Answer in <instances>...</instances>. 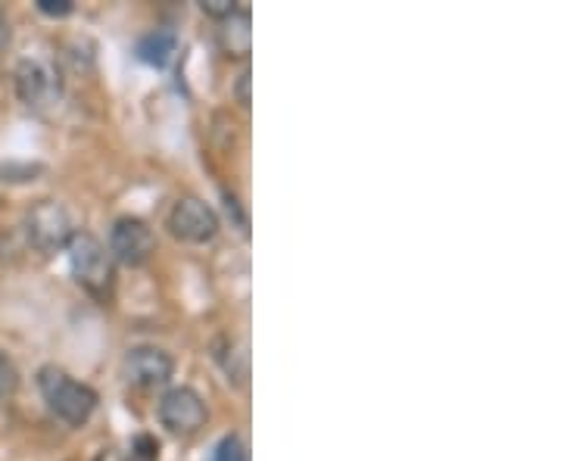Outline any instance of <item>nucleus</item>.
Wrapping results in <instances>:
<instances>
[{
    "label": "nucleus",
    "mask_w": 561,
    "mask_h": 461,
    "mask_svg": "<svg viewBox=\"0 0 561 461\" xmlns=\"http://www.w3.org/2000/svg\"><path fill=\"white\" fill-rule=\"evenodd\" d=\"M38 390L47 402V409L69 427H82L97 409V393L88 384H78L57 365H44L38 371Z\"/></svg>",
    "instance_id": "obj_1"
},
{
    "label": "nucleus",
    "mask_w": 561,
    "mask_h": 461,
    "mask_svg": "<svg viewBox=\"0 0 561 461\" xmlns=\"http://www.w3.org/2000/svg\"><path fill=\"white\" fill-rule=\"evenodd\" d=\"M72 278L94 296L113 290V256L91 231H75L66 243Z\"/></svg>",
    "instance_id": "obj_2"
},
{
    "label": "nucleus",
    "mask_w": 561,
    "mask_h": 461,
    "mask_svg": "<svg viewBox=\"0 0 561 461\" xmlns=\"http://www.w3.org/2000/svg\"><path fill=\"white\" fill-rule=\"evenodd\" d=\"M25 234L35 243L38 250L53 253V250H63L72 231V215L63 203L57 200H41L29 215H25Z\"/></svg>",
    "instance_id": "obj_3"
},
{
    "label": "nucleus",
    "mask_w": 561,
    "mask_h": 461,
    "mask_svg": "<svg viewBox=\"0 0 561 461\" xmlns=\"http://www.w3.org/2000/svg\"><path fill=\"white\" fill-rule=\"evenodd\" d=\"M159 424L181 437H191L206 424V402L197 390L191 387H172L156 405Z\"/></svg>",
    "instance_id": "obj_4"
},
{
    "label": "nucleus",
    "mask_w": 561,
    "mask_h": 461,
    "mask_svg": "<svg viewBox=\"0 0 561 461\" xmlns=\"http://www.w3.org/2000/svg\"><path fill=\"white\" fill-rule=\"evenodd\" d=\"M156 253V237L153 228L144 219H135V215H125V219L113 222L110 228V256L128 268H138L144 262H150V256Z\"/></svg>",
    "instance_id": "obj_5"
},
{
    "label": "nucleus",
    "mask_w": 561,
    "mask_h": 461,
    "mask_svg": "<svg viewBox=\"0 0 561 461\" xmlns=\"http://www.w3.org/2000/svg\"><path fill=\"white\" fill-rule=\"evenodd\" d=\"M169 231L184 243H206L219 234V215L197 197H181L169 212Z\"/></svg>",
    "instance_id": "obj_6"
},
{
    "label": "nucleus",
    "mask_w": 561,
    "mask_h": 461,
    "mask_svg": "<svg viewBox=\"0 0 561 461\" xmlns=\"http://www.w3.org/2000/svg\"><path fill=\"white\" fill-rule=\"evenodd\" d=\"M175 371V362L166 349L159 346H135L128 349V356L122 362V374L128 384H135L141 390H156L169 384V377Z\"/></svg>",
    "instance_id": "obj_7"
},
{
    "label": "nucleus",
    "mask_w": 561,
    "mask_h": 461,
    "mask_svg": "<svg viewBox=\"0 0 561 461\" xmlns=\"http://www.w3.org/2000/svg\"><path fill=\"white\" fill-rule=\"evenodd\" d=\"M16 94L25 106H47L60 97V72L47 60H22L16 66Z\"/></svg>",
    "instance_id": "obj_8"
},
{
    "label": "nucleus",
    "mask_w": 561,
    "mask_h": 461,
    "mask_svg": "<svg viewBox=\"0 0 561 461\" xmlns=\"http://www.w3.org/2000/svg\"><path fill=\"white\" fill-rule=\"evenodd\" d=\"M222 29V47L228 57H247L250 47H253V32H250V13L247 10H237L231 13Z\"/></svg>",
    "instance_id": "obj_9"
},
{
    "label": "nucleus",
    "mask_w": 561,
    "mask_h": 461,
    "mask_svg": "<svg viewBox=\"0 0 561 461\" xmlns=\"http://www.w3.org/2000/svg\"><path fill=\"white\" fill-rule=\"evenodd\" d=\"M135 53H138L141 63L163 69L172 60V53H175V35L172 32H150V35H144L138 41Z\"/></svg>",
    "instance_id": "obj_10"
},
{
    "label": "nucleus",
    "mask_w": 561,
    "mask_h": 461,
    "mask_svg": "<svg viewBox=\"0 0 561 461\" xmlns=\"http://www.w3.org/2000/svg\"><path fill=\"white\" fill-rule=\"evenodd\" d=\"M16 390H19V371L7 356H0V399H10Z\"/></svg>",
    "instance_id": "obj_11"
},
{
    "label": "nucleus",
    "mask_w": 561,
    "mask_h": 461,
    "mask_svg": "<svg viewBox=\"0 0 561 461\" xmlns=\"http://www.w3.org/2000/svg\"><path fill=\"white\" fill-rule=\"evenodd\" d=\"M131 458L135 461H156L159 455V443L153 437H147V433H141V437H135V443H131Z\"/></svg>",
    "instance_id": "obj_12"
},
{
    "label": "nucleus",
    "mask_w": 561,
    "mask_h": 461,
    "mask_svg": "<svg viewBox=\"0 0 561 461\" xmlns=\"http://www.w3.org/2000/svg\"><path fill=\"white\" fill-rule=\"evenodd\" d=\"M244 443H240L237 437H225L219 446H216V455H212V461H244Z\"/></svg>",
    "instance_id": "obj_13"
},
{
    "label": "nucleus",
    "mask_w": 561,
    "mask_h": 461,
    "mask_svg": "<svg viewBox=\"0 0 561 461\" xmlns=\"http://www.w3.org/2000/svg\"><path fill=\"white\" fill-rule=\"evenodd\" d=\"M35 7H38V13H44L50 19H66L75 10L72 0H35Z\"/></svg>",
    "instance_id": "obj_14"
},
{
    "label": "nucleus",
    "mask_w": 561,
    "mask_h": 461,
    "mask_svg": "<svg viewBox=\"0 0 561 461\" xmlns=\"http://www.w3.org/2000/svg\"><path fill=\"white\" fill-rule=\"evenodd\" d=\"M41 166H0V181H35Z\"/></svg>",
    "instance_id": "obj_15"
},
{
    "label": "nucleus",
    "mask_w": 561,
    "mask_h": 461,
    "mask_svg": "<svg viewBox=\"0 0 561 461\" xmlns=\"http://www.w3.org/2000/svg\"><path fill=\"white\" fill-rule=\"evenodd\" d=\"M200 10L206 16H216V19H228L231 13H237V4L234 0H203Z\"/></svg>",
    "instance_id": "obj_16"
},
{
    "label": "nucleus",
    "mask_w": 561,
    "mask_h": 461,
    "mask_svg": "<svg viewBox=\"0 0 561 461\" xmlns=\"http://www.w3.org/2000/svg\"><path fill=\"white\" fill-rule=\"evenodd\" d=\"M234 94H237V103L244 106V110H250V69H244V72H240Z\"/></svg>",
    "instance_id": "obj_17"
},
{
    "label": "nucleus",
    "mask_w": 561,
    "mask_h": 461,
    "mask_svg": "<svg viewBox=\"0 0 561 461\" xmlns=\"http://www.w3.org/2000/svg\"><path fill=\"white\" fill-rule=\"evenodd\" d=\"M94 461H135L131 452H122V449H103Z\"/></svg>",
    "instance_id": "obj_18"
},
{
    "label": "nucleus",
    "mask_w": 561,
    "mask_h": 461,
    "mask_svg": "<svg viewBox=\"0 0 561 461\" xmlns=\"http://www.w3.org/2000/svg\"><path fill=\"white\" fill-rule=\"evenodd\" d=\"M10 41V32H7V25H4V19H0V50H4V44Z\"/></svg>",
    "instance_id": "obj_19"
}]
</instances>
